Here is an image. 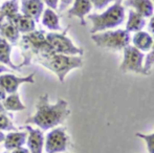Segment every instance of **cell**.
Listing matches in <instances>:
<instances>
[{
	"label": "cell",
	"mask_w": 154,
	"mask_h": 153,
	"mask_svg": "<svg viewBox=\"0 0 154 153\" xmlns=\"http://www.w3.org/2000/svg\"><path fill=\"white\" fill-rule=\"evenodd\" d=\"M25 129L29 132L27 135V147L31 153H42L44 146V135L42 130L35 129L29 125L25 126Z\"/></svg>",
	"instance_id": "9c48e42d"
},
{
	"label": "cell",
	"mask_w": 154,
	"mask_h": 153,
	"mask_svg": "<svg viewBox=\"0 0 154 153\" xmlns=\"http://www.w3.org/2000/svg\"><path fill=\"white\" fill-rule=\"evenodd\" d=\"M0 35L11 44H16L19 40V37H20L19 31L11 22H5L1 25V27H0Z\"/></svg>",
	"instance_id": "d6986e66"
},
{
	"label": "cell",
	"mask_w": 154,
	"mask_h": 153,
	"mask_svg": "<svg viewBox=\"0 0 154 153\" xmlns=\"http://www.w3.org/2000/svg\"><path fill=\"white\" fill-rule=\"evenodd\" d=\"M91 40L101 48L119 51L130 45L131 36L126 29H108L91 34Z\"/></svg>",
	"instance_id": "277c9868"
},
{
	"label": "cell",
	"mask_w": 154,
	"mask_h": 153,
	"mask_svg": "<svg viewBox=\"0 0 154 153\" xmlns=\"http://www.w3.org/2000/svg\"><path fill=\"white\" fill-rule=\"evenodd\" d=\"M123 61L120 65L122 72H134L138 75H145L144 60L145 55L132 45H128L123 49Z\"/></svg>",
	"instance_id": "8992f818"
},
{
	"label": "cell",
	"mask_w": 154,
	"mask_h": 153,
	"mask_svg": "<svg viewBox=\"0 0 154 153\" xmlns=\"http://www.w3.org/2000/svg\"><path fill=\"white\" fill-rule=\"evenodd\" d=\"M131 41H132V46L137 48L142 53H148L154 43V38L148 32L140 31L134 33Z\"/></svg>",
	"instance_id": "4fadbf2b"
},
{
	"label": "cell",
	"mask_w": 154,
	"mask_h": 153,
	"mask_svg": "<svg viewBox=\"0 0 154 153\" xmlns=\"http://www.w3.org/2000/svg\"><path fill=\"white\" fill-rule=\"evenodd\" d=\"M0 113H6V110L4 109V107L1 102H0Z\"/></svg>",
	"instance_id": "836d02e7"
},
{
	"label": "cell",
	"mask_w": 154,
	"mask_h": 153,
	"mask_svg": "<svg viewBox=\"0 0 154 153\" xmlns=\"http://www.w3.org/2000/svg\"><path fill=\"white\" fill-rule=\"evenodd\" d=\"M75 0H59V5H58V11L60 13L64 12L65 10H67L69 5H70Z\"/></svg>",
	"instance_id": "484cf974"
},
{
	"label": "cell",
	"mask_w": 154,
	"mask_h": 153,
	"mask_svg": "<svg viewBox=\"0 0 154 153\" xmlns=\"http://www.w3.org/2000/svg\"><path fill=\"white\" fill-rule=\"evenodd\" d=\"M2 105L8 111H22L26 109V106L21 102L20 96L17 92L6 96L5 100L2 102Z\"/></svg>",
	"instance_id": "ffe728a7"
},
{
	"label": "cell",
	"mask_w": 154,
	"mask_h": 153,
	"mask_svg": "<svg viewBox=\"0 0 154 153\" xmlns=\"http://www.w3.org/2000/svg\"><path fill=\"white\" fill-rule=\"evenodd\" d=\"M46 41L55 54L69 56H83L84 50L78 47L69 37H67L66 31L63 33H47L45 35Z\"/></svg>",
	"instance_id": "5b68a950"
},
{
	"label": "cell",
	"mask_w": 154,
	"mask_h": 153,
	"mask_svg": "<svg viewBox=\"0 0 154 153\" xmlns=\"http://www.w3.org/2000/svg\"><path fill=\"white\" fill-rule=\"evenodd\" d=\"M12 153H31V152H29V150L26 149V148L20 147V148H17V149L13 150Z\"/></svg>",
	"instance_id": "f1b7e54d"
},
{
	"label": "cell",
	"mask_w": 154,
	"mask_h": 153,
	"mask_svg": "<svg viewBox=\"0 0 154 153\" xmlns=\"http://www.w3.org/2000/svg\"><path fill=\"white\" fill-rule=\"evenodd\" d=\"M27 133L25 131H10L4 139V147L8 151L22 147L26 142Z\"/></svg>",
	"instance_id": "5bb4252c"
},
{
	"label": "cell",
	"mask_w": 154,
	"mask_h": 153,
	"mask_svg": "<svg viewBox=\"0 0 154 153\" xmlns=\"http://www.w3.org/2000/svg\"><path fill=\"white\" fill-rule=\"evenodd\" d=\"M44 3L48 6L51 10H58V5H59V0H43Z\"/></svg>",
	"instance_id": "4316f807"
},
{
	"label": "cell",
	"mask_w": 154,
	"mask_h": 153,
	"mask_svg": "<svg viewBox=\"0 0 154 153\" xmlns=\"http://www.w3.org/2000/svg\"><path fill=\"white\" fill-rule=\"evenodd\" d=\"M91 1L92 6L95 10H103L109 4L113 3L116 0H90Z\"/></svg>",
	"instance_id": "d4e9b609"
},
{
	"label": "cell",
	"mask_w": 154,
	"mask_h": 153,
	"mask_svg": "<svg viewBox=\"0 0 154 153\" xmlns=\"http://www.w3.org/2000/svg\"><path fill=\"white\" fill-rule=\"evenodd\" d=\"M136 136L145 141L147 146V150L149 153H154V132L151 134H145V133H136Z\"/></svg>",
	"instance_id": "cb8c5ba5"
},
{
	"label": "cell",
	"mask_w": 154,
	"mask_h": 153,
	"mask_svg": "<svg viewBox=\"0 0 154 153\" xmlns=\"http://www.w3.org/2000/svg\"><path fill=\"white\" fill-rule=\"evenodd\" d=\"M2 153H8V152H2Z\"/></svg>",
	"instance_id": "e575fe53"
},
{
	"label": "cell",
	"mask_w": 154,
	"mask_h": 153,
	"mask_svg": "<svg viewBox=\"0 0 154 153\" xmlns=\"http://www.w3.org/2000/svg\"><path fill=\"white\" fill-rule=\"evenodd\" d=\"M21 12L22 15L32 18L35 22H38L43 13L42 0H21Z\"/></svg>",
	"instance_id": "7c38bea8"
},
{
	"label": "cell",
	"mask_w": 154,
	"mask_h": 153,
	"mask_svg": "<svg viewBox=\"0 0 154 153\" xmlns=\"http://www.w3.org/2000/svg\"><path fill=\"white\" fill-rule=\"evenodd\" d=\"M0 130L4 131H17V127L13 124L12 118L6 113H0Z\"/></svg>",
	"instance_id": "7402d4cb"
},
{
	"label": "cell",
	"mask_w": 154,
	"mask_h": 153,
	"mask_svg": "<svg viewBox=\"0 0 154 153\" xmlns=\"http://www.w3.org/2000/svg\"><path fill=\"white\" fill-rule=\"evenodd\" d=\"M11 53H12V45L4 38L0 37V63L10 66V68L13 70H19L20 66H16L11 60Z\"/></svg>",
	"instance_id": "e0dca14e"
},
{
	"label": "cell",
	"mask_w": 154,
	"mask_h": 153,
	"mask_svg": "<svg viewBox=\"0 0 154 153\" xmlns=\"http://www.w3.org/2000/svg\"><path fill=\"white\" fill-rule=\"evenodd\" d=\"M146 18L140 15L138 13L134 12V11L130 10L128 13L127 17V22H126V31L128 33H136V32H140L144 29L146 26Z\"/></svg>",
	"instance_id": "9a60e30c"
},
{
	"label": "cell",
	"mask_w": 154,
	"mask_h": 153,
	"mask_svg": "<svg viewBox=\"0 0 154 153\" xmlns=\"http://www.w3.org/2000/svg\"><path fill=\"white\" fill-rule=\"evenodd\" d=\"M42 24L49 31L59 32L61 31V25L59 23V16L55 13V11L51 8H46L43 11L42 15Z\"/></svg>",
	"instance_id": "ac0fdd59"
},
{
	"label": "cell",
	"mask_w": 154,
	"mask_h": 153,
	"mask_svg": "<svg viewBox=\"0 0 154 153\" xmlns=\"http://www.w3.org/2000/svg\"><path fill=\"white\" fill-rule=\"evenodd\" d=\"M8 22L14 24L16 29L19 31V33H22L24 35L36 31V22L32 18L25 16V15L18 14L15 18H13L12 20L8 21Z\"/></svg>",
	"instance_id": "2e32d148"
},
{
	"label": "cell",
	"mask_w": 154,
	"mask_h": 153,
	"mask_svg": "<svg viewBox=\"0 0 154 153\" xmlns=\"http://www.w3.org/2000/svg\"><path fill=\"white\" fill-rule=\"evenodd\" d=\"M3 20H4V16H3V14H2L1 10H0V27L3 24Z\"/></svg>",
	"instance_id": "1f68e13d"
},
{
	"label": "cell",
	"mask_w": 154,
	"mask_h": 153,
	"mask_svg": "<svg viewBox=\"0 0 154 153\" xmlns=\"http://www.w3.org/2000/svg\"><path fill=\"white\" fill-rule=\"evenodd\" d=\"M23 83H35V74L26 77H17L12 74L0 75V87L6 91V93H16L19 86Z\"/></svg>",
	"instance_id": "ba28073f"
},
{
	"label": "cell",
	"mask_w": 154,
	"mask_h": 153,
	"mask_svg": "<svg viewBox=\"0 0 154 153\" xmlns=\"http://www.w3.org/2000/svg\"><path fill=\"white\" fill-rule=\"evenodd\" d=\"M6 94L8 93H6L5 90H4L2 87H0V102H3V101L5 100V98L8 96Z\"/></svg>",
	"instance_id": "f546056e"
},
{
	"label": "cell",
	"mask_w": 154,
	"mask_h": 153,
	"mask_svg": "<svg viewBox=\"0 0 154 153\" xmlns=\"http://www.w3.org/2000/svg\"><path fill=\"white\" fill-rule=\"evenodd\" d=\"M70 115L68 103L64 99H59L55 104L49 102L47 93L39 96L36 104V112L25 120V125H36L40 130L45 131L62 125Z\"/></svg>",
	"instance_id": "6da1fadb"
},
{
	"label": "cell",
	"mask_w": 154,
	"mask_h": 153,
	"mask_svg": "<svg viewBox=\"0 0 154 153\" xmlns=\"http://www.w3.org/2000/svg\"><path fill=\"white\" fill-rule=\"evenodd\" d=\"M35 62L53 72L61 83H64L65 78L73 69L83 66L82 56H69L62 54H49L35 58Z\"/></svg>",
	"instance_id": "7a4b0ae2"
},
{
	"label": "cell",
	"mask_w": 154,
	"mask_h": 153,
	"mask_svg": "<svg viewBox=\"0 0 154 153\" xmlns=\"http://www.w3.org/2000/svg\"><path fill=\"white\" fill-rule=\"evenodd\" d=\"M124 6H128L145 18H150L154 14V3L152 0H125Z\"/></svg>",
	"instance_id": "8fae6325"
},
{
	"label": "cell",
	"mask_w": 154,
	"mask_h": 153,
	"mask_svg": "<svg viewBox=\"0 0 154 153\" xmlns=\"http://www.w3.org/2000/svg\"><path fill=\"white\" fill-rule=\"evenodd\" d=\"M148 29H149V34L154 38V14L150 17V21L148 23Z\"/></svg>",
	"instance_id": "83f0119b"
},
{
	"label": "cell",
	"mask_w": 154,
	"mask_h": 153,
	"mask_svg": "<svg viewBox=\"0 0 154 153\" xmlns=\"http://www.w3.org/2000/svg\"><path fill=\"white\" fill-rule=\"evenodd\" d=\"M152 1H153V3H154V0H152Z\"/></svg>",
	"instance_id": "d590c367"
},
{
	"label": "cell",
	"mask_w": 154,
	"mask_h": 153,
	"mask_svg": "<svg viewBox=\"0 0 154 153\" xmlns=\"http://www.w3.org/2000/svg\"><path fill=\"white\" fill-rule=\"evenodd\" d=\"M11 72L10 67H6V66L1 65V64H0V75H1L2 72Z\"/></svg>",
	"instance_id": "4dcf8cb0"
},
{
	"label": "cell",
	"mask_w": 154,
	"mask_h": 153,
	"mask_svg": "<svg viewBox=\"0 0 154 153\" xmlns=\"http://www.w3.org/2000/svg\"><path fill=\"white\" fill-rule=\"evenodd\" d=\"M4 139H5V135H4V133L0 130V143H2V142L4 141Z\"/></svg>",
	"instance_id": "d6a6232c"
},
{
	"label": "cell",
	"mask_w": 154,
	"mask_h": 153,
	"mask_svg": "<svg viewBox=\"0 0 154 153\" xmlns=\"http://www.w3.org/2000/svg\"><path fill=\"white\" fill-rule=\"evenodd\" d=\"M92 8V4L90 0H75L72 2V6L67 11L69 17H77L81 21V24L85 25V16H87Z\"/></svg>",
	"instance_id": "30bf717a"
},
{
	"label": "cell",
	"mask_w": 154,
	"mask_h": 153,
	"mask_svg": "<svg viewBox=\"0 0 154 153\" xmlns=\"http://www.w3.org/2000/svg\"><path fill=\"white\" fill-rule=\"evenodd\" d=\"M154 65V43L152 45V47L150 48V50L148 51L147 56H145V60H144V70L145 74L150 75L151 68L153 67Z\"/></svg>",
	"instance_id": "603a6c76"
},
{
	"label": "cell",
	"mask_w": 154,
	"mask_h": 153,
	"mask_svg": "<svg viewBox=\"0 0 154 153\" xmlns=\"http://www.w3.org/2000/svg\"><path fill=\"white\" fill-rule=\"evenodd\" d=\"M88 19L92 24V27L90 29L91 34L108 31V29H114L123 24L125 21V6L123 5L122 0H116L101 14L88 15Z\"/></svg>",
	"instance_id": "3957f363"
},
{
	"label": "cell",
	"mask_w": 154,
	"mask_h": 153,
	"mask_svg": "<svg viewBox=\"0 0 154 153\" xmlns=\"http://www.w3.org/2000/svg\"><path fill=\"white\" fill-rule=\"evenodd\" d=\"M70 145V137L67 134L66 129L56 127L47 133L44 139V148L46 153L66 152Z\"/></svg>",
	"instance_id": "52a82bcc"
},
{
	"label": "cell",
	"mask_w": 154,
	"mask_h": 153,
	"mask_svg": "<svg viewBox=\"0 0 154 153\" xmlns=\"http://www.w3.org/2000/svg\"><path fill=\"white\" fill-rule=\"evenodd\" d=\"M0 10H1L4 18L8 19V21H11L19 14L18 0H10V1L4 2L0 6Z\"/></svg>",
	"instance_id": "44dd1931"
}]
</instances>
